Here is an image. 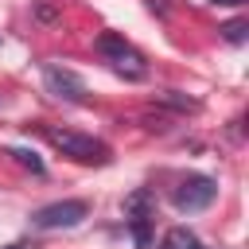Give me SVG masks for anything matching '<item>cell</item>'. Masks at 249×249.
<instances>
[{
    "instance_id": "obj_2",
    "label": "cell",
    "mask_w": 249,
    "mask_h": 249,
    "mask_svg": "<svg viewBox=\"0 0 249 249\" xmlns=\"http://www.w3.org/2000/svg\"><path fill=\"white\" fill-rule=\"evenodd\" d=\"M97 51L105 54V62L124 78V82H144L148 78V58L124 39V35H113V31H105L101 39H97Z\"/></svg>"
},
{
    "instance_id": "obj_8",
    "label": "cell",
    "mask_w": 249,
    "mask_h": 249,
    "mask_svg": "<svg viewBox=\"0 0 249 249\" xmlns=\"http://www.w3.org/2000/svg\"><path fill=\"white\" fill-rule=\"evenodd\" d=\"M245 31H249L245 19H230V23H222V35H226L230 43H245Z\"/></svg>"
},
{
    "instance_id": "obj_9",
    "label": "cell",
    "mask_w": 249,
    "mask_h": 249,
    "mask_svg": "<svg viewBox=\"0 0 249 249\" xmlns=\"http://www.w3.org/2000/svg\"><path fill=\"white\" fill-rule=\"evenodd\" d=\"M214 4H218V8H241L245 0H214Z\"/></svg>"
},
{
    "instance_id": "obj_3",
    "label": "cell",
    "mask_w": 249,
    "mask_h": 249,
    "mask_svg": "<svg viewBox=\"0 0 249 249\" xmlns=\"http://www.w3.org/2000/svg\"><path fill=\"white\" fill-rule=\"evenodd\" d=\"M86 214H89V206H86L82 198H62V202L39 206V210L31 214V226H35V230H70V226H78Z\"/></svg>"
},
{
    "instance_id": "obj_6",
    "label": "cell",
    "mask_w": 249,
    "mask_h": 249,
    "mask_svg": "<svg viewBox=\"0 0 249 249\" xmlns=\"http://www.w3.org/2000/svg\"><path fill=\"white\" fill-rule=\"evenodd\" d=\"M160 249H195V237H191L183 226H175V230L163 233V245H160Z\"/></svg>"
},
{
    "instance_id": "obj_5",
    "label": "cell",
    "mask_w": 249,
    "mask_h": 249,
    "mask_svg": "<svg viewBox=\"0 0 249 249\" xmlns=\"http://www.w3.org/2000/svg\"><path fill=\"white\" fill-rule=\"evenodd\" d=\"M43 86H47V93L58 97V101H70V105L86 101V82H82L74 70L58 66V62H43Z\"/></svg>"
},
{
    "instance_id": "obj_4",
    "label": "cell",
    "mask_w": 249,
    "mask_h": 249,
    "mask_svg": "<svg viewBox=\"0 0 249 249\" xmlns=\"http://www.w3.org/2000/svg\"><path fill=\"white\" fill-rule=\"evenodd\" d=\"M214 195H218V187H214L210 175H187V179L175 187L171 202H175V210H183V214H198V210H206V206L214 202Z\"/></svg>"
},
{
    "instance_id": "obj_1",
    "label": "cell",
    "mask_w": 249,
    "mask_h": 249,
    "mask_svg": "<svg viewBox=\"0 0 249 249\" xmlns=\"http://www.w3.org/2000/svg\"><path fill=\"white\" fill-rule=\"evenodd\" d=\"M39 132H43L47 144H54L62 156H70L78 163H109V148L97 136H86V132H74V128H54V124H43Z\"/></svg>"
},
{
    "instance_id": "obj_7",
    "label": "cell",
    "mask_w": 249,
    "mask_h": 249,
    "mask_svg": "<svg viewBox=\"0 0 249 249\" xmlns=\"http://www.w3.org/2000/svg\"><path fill=\"white\" fill-rule=\"evenodd\" d=\"M8 156H12V160H16V163H23V167H31V171H35V175H43V160H39V156H35V152H27V148H12V152H8Z\"/></svg>"
},
{
    "instance_id": "obj_10",
    "label": "cell",
    "mask_w": 249,
    "mask_h": 249,
    "mask_svg": "<svg viewBox=\"0 0 249 249\" xmlns=\"http://www.w3.org/2000/svg\"><path fill=\"white\" fill-rule=\"evenodd\" d=\"M8 249H35L31 241H16V245H8Z\"/></svg>"
}]
</instances>
